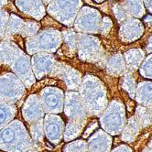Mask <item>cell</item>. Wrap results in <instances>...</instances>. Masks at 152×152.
<instances>
[{"mask_svg":"<svg viewBox=\"0 0 152 152\" xmlns=\"http://www.w3.org/2000/svg\"><path fill=\"white\" fill-rule=\"evenodd\" d=\"M0 63L8 66L28 87L35 82L32 74L29 57L13 39H4L0 42Z\"/></svg>","mask_w":152,"mask_h":152,"instance_id":"6da1fadb","label":"cell"},{"mask_svg":"<svg viewBox=\"0 0 152 152\" xmlns=\"http://www.w3.org/2000/svg\"><path fill=\"white\" fill-rule=\"evenodd\" d=\"M30 147L28 133L18 120L9 123L0 132V149L6 152H27Z\"/></svg>","mask_w":152,"mask_h":152,"instance_id":"7a4b0ae2","label":"cell"},{"mask_svg":"<svg viewBox=\"0 0 152 152\" xmlns=\"http://www.w3.org/2000/svg\"><path fill=\"white\" fill-rule=\"evenodd\" d=\"M61 42V33L53 28H44L26 39V48L28 54L39 51H55Z\"/></svg>","mask_w":152,"mask_h":152,"instance_id":"3957f363","label":"cell"},{"mask_svg":"<svg viewBox=\"0 0 152 152\" xmlns=\"http://www.w3.org/2000/svg\"><path fill=\"white\" fill-rule=\"evenodd\" d=\"M81 7V0H53L48 5L47 12L64 25L72 26Z\"/></svg>","mask_w":152,"mask_h":152,"instance_id":"277c9868","label":"cell"},{"mask_svg":"<svg viewBox=\"0 0 152 152\" xmlns=\"http://www.w3.org/2000/svg\"><path fill=\"white\" fill-rule=\"evenodd\" d=\"M25 88L17 75L5 72L0 76V102L13 104L24 94Z\"/></svg>","mask_w":152,"mask_h":152,"instance_id":"5b68a950","label":"cell"},{"mask_svg":"<svg viewBox=\"0 0 152 152\" xmlns=\"http://www.w3.org/2000/svg\"><path fill=\"white\" fill-rule=\"evenodd\" d=\"M101 23L100 13L92 7H85L78 15L76 28L83 31L96 32L98 28H101Z\"/></svg>","mask_w":152,"mask_h":152,"instance_id":"8992f818","label":"cell"},{"mask_svg":"<svg viewBox=\"0 0 152 152\" xmlns=\"http://www.w3.org/2000/svg\"><path fill=\"white\" fill-rule=\"evenodd\" d=\"M15 5L19 11L36 20H40L46 14L42 0H15Z\"/></svg>","mask_w":152,"mask_h":152,"instance_id":"52a82bcc","label":"cell"},{"mask_svg":"<svg viewBox=\"0 0 152 152\" xmlns=\"http://www.w3.org/2000/svg\"><path fill=\"white\" fill-rule=\"evenodd\" d=\"M22 115L24 119L28 123L36 122L42 117L43 112L41 105L36 95H30L28 98L22 108Z\"/></svg>","mask_w":152,"mask_h":152,"instance_id":"ba28073f","label":"cell"},{"mask_svg":"<svg viewBox=\"0 0 152 152\" xmlns=\"http://www.w3.org/2000/svg\"><path fill=\"white\" fill-rule=\"evenodd\" d=\"M52 64L53 57L49 54L39 53L32 57V66L38 79H40V77L50 70Z\"/></svg>","mask_w":152,"mask_h":152,"instance_id":"9c48e42d","label":"cell"},{"mask_svg":"<svg viewBox=\"0 0 152 152\" xmlns=\"http://www.w3.org/2000/svg\"><path fill=\"white\" fill-rule=\"evenodd\" d=\"M42 104L44 105L47 111L52 112L57 111L60 104V98L59 94H57V90L53 88H46L42 91L41 94Z\"/></svg>","mask_w":152,"mask_h":152,"instance_id":"30bf717a","label":"cell"},{"mask_svg":"<svg viewBox=\"0 0 152 152\" xmlns=\"http://www.w3.org/2000/svg\"><path fill=\"white\" fill-rule=\"evenodd\" d=\"M24 24H25V20L23 18H21L16 14H11L8 19L4 39H12L13 37L17 35H21Z\"/></svg>","mask_w":152,"mask_h":152,"instance_id":"8fae6325","label":"cell"},{"mask_svg":"<svg viewBox=\"0 0 152 152\" xmlns=\"http://www.w3.org/2000/svg\"><path fill=\"white\" fill-rule=\"evenodd\" d=\"M16 113L17 108L13 104L0 102V130L12 122Z\"/></svg>","mask_w":152,"mask_h":152,"instance_id":"7c38bea8","label":"cell"},{"mask_svg":"<svg viewBox=\"0 0 152 152\" xmlns=\"http://www.w3.org/2000/svg\"><path fill=\"white\" fill-rule=\"evenodd\" d=\"M123 7L126 13L141 18L145 13L144 2L142 0H125Z\"/></svg>","mask_w":152,"mask_h":152,"instance_id":"4fadbf2b","label":"cell"},{"mask_svg":"<svg viewBox=\"0 0 152 152\" xmlns=\"http://www.w3.org/2000/svg\"><path fill=\"white\" fill-rule=\"evenodd\" d=\"M45 131L47 137L51 140V141H55L56 139L60 138L59 133H60V129H59V125L55 123V120L52 116H46V120H45Z\"/></svg>","mask_w":152,"mask_h":152,"instance_id":"5bb4252c","label":"cell"},{"mask_svg":"<svg viewBox=\"0 0 152 152\" xmlns=\"http://www.w3.org/2000/svg\"><path fill=\"white\" fill-rule=\"evenodd\" d=\"M40 28V25L39 22L34 20H27L25 21L24 27L22 28V32H21V36L24 38H31L35 36Z\"/></svg>","mask_w":152,"mask_h":152,"instance_id":"9a60e30c","label":"cell"},{"mask_svg":"<svg viewBox=\"0 0 152 152\" xmlns=\"http://www.w3.org/2000/svg\"><path fill=\"white\" fill-rule=\"evenodd\" d=\"M9 13L4 8H0V39L5 38L6 29L9 19Z\"/></svg>","mask_w":152,"mask_h":152,"instance_id":"2e32d148","label":"cell"},{"mask_svg":"<svg viewBox=\"0 0 152 152\" xmlns=\"http://www.w3.org/2000/svg\"><path fill=\"white\" fill-rule=\"evenodd\" d=\"M31 135L35 141L42 140V128L39 123H36L31 126Z\"/></svg>","mask_w":152,"mask_h":152,"instance_id":"e0dca14e","label":"cell"},{"mask_svg":"<svg viewBox=\"0 0 152 152\" xmlns=\"http://www.w3.org/2000/svg\"><path fill=\"white\" fill-rule=\"evenodd\" d=\"M146 7L152 13V0H144Z\"/></svg>","mask_w":152,"mask_h":152,"instance_id":"ac0fdd59","label":"cell"},{"mask_svg":"<svg viewBox=\"0 0 152 152\" xmlns=\"http://www.w3.org/2000/svg\"><path fill=\"white\" fill-rule=\"evenodd\" d=\"M8 3V0H0V8H4Z\"/></svg>","mask_w":152,"mask_h":152,"instance_id":"d6986e66","label":"cell"},{"mask_svg":"<svg viewBox=\"0 0 152 152\" xmlns=\"http://www.w3.org/2000/svg\"><path fill=\"white\" fill-rule=\"evenodd\" d=\"M53 1V0H42V2L44 3V5H49V4H50L51 2Z\"/></svg>","mask_w":152,"mask_h":152,"instance_id":"ffe728a7","label":"cell"},{"mask_svg":"<svg viewBox=\"0 0 152 152\" xmlns=\"http://www.w3.org/2000/svg\"><path fill=\"white\" fill-rule=\"evenodd\" d=\"M95 2H97V3H101V2H103V1H104V0H94Z\"/></svg>","mask_w":152,"mask_h":152,"instance_id":"44dd1931","label":"cell"},{"mask_svg":"<svg viewBox=\"0 0 152 152\" xmlns=\"http://www.w3.org/2000/svg\"><path fill=\"white\" fill-rule=\"evenodd\" d=\"M30 152H33V151H30Z\"/></svg>","mask_w":152,"mask_h":152,"instance_id":"7402d4cb","label":"cell"}]
</instances>
